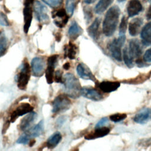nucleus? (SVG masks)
I'll return each instance as SVG.
<instances>
[{"label":"nucleus","mask_w":151,"mask_h":151,"mask_svg":"<svg viewBox=\"0 0 151 151\" xmlns=\"http://www.w3.org/2000/svg\"><path fill=\"white\" fill-rule=\"evenodd\" d=\"M120 14V8L117 5L112 6L107 11L103 22V32L107 37H110L114 33Z\"/></svg>","instance_id":"nucleus-1"},{"label":"nucleus","mask_w":151,"mask_h":151,"mask_svg":"<svg viewBox=\"0 0 151 151\" xmlns=\"http://www.w3.org/2000/svg\"><path fill=\"white\" fill-rule=\"evenodd\" d=\"M66 95L71 98H77L81 94V86L77 78L71 73L64 76L63 83Z\"/></svg>","instance_id":"nucleus-2"},{"label":"nucleus","mask_w":151,"mask_h":151,"mask_svg":"<svg viewBox=\"0 0 151 151\" xmlns=\"http://www.w3.org/2000/svg\"><path fill=\"white\" fill-rule=\"evenodd\" d=\"M126 40L125 35H120L118 38L113 39L108 44L107 48L110 52L111 56L117 61H122V47Z\"/></svg>","instance_id":"nucleus-3"},{"label":"nucleus","mask_w":151,"mask_h":151,"mask_svg":"<svg viewBox=\"0 0 151 151\" xmlns=\"http://www.w3.org/2000/svg\"><path fill=\"white\" fill-rule=\"evenodd\" d=\"M31 76V68L29 64L24 61L22 65L21 70L17 76V82L18 87L22 90H25L29 80Z\"/></svg>","instance_id":"nucleus-4"},{"label":"nucleus","mask_w":151,"mask_h":151,"mask_svg":"<svg viewBox=\"0 0 151 151\" xmlns=\"http://www.w3.org/2000/svg\"><path fill=\"white\" fill-rule=\"evenodd\" d=\"M71 106V101L68 99L67 96L60 94L52 102L53 113H57L60 111H63L68 110Z\"/></svg>","instance_id":"nucleus-5"},{"label":"nucleus","mask_w":151,"mask_h":151,"mask_svg":"<svg viewBox=\"0 0 151 151\" xmlns=\"http://www.w3.org/2000/svg\"><path fill=\"white\" fill-rule=\"evenodd\" d=\"M34 10L37 20L40 22L48 24L50 21L47 14V8L40 1H35L34 2Z\"/></svg>","instance_id":"nucleus-6"},{"label":"nucleus","mask_w":151,"mask_h":151,"mask_svg":"<svg viewBox=\"0 0 151 151\" xmlns=\"http://www.w3.org/2000/svg\"><path fill=\"white\" fill-rule=\"evenodd\" d=\"M45 62L44 57H34L31 63V68L32 75L35 77H41L45 73Z\"/></svg>","instance_id":"nucleus-7"},{"label":"nucleus","mask_w":151,"mask_h":151,"mask_svg":"<svg viewBox=\"0 0 151 151\" xmlns=\"http://www.w3.org/2000/svg\"><path fill=\"white\" fill-rule=\"evenodd\" d=\"M33 107L31 106L29 103H21L18 106L15 110H14L11 114L10 116V122L14 123L17 119L19 117L24 116L27 113H29L32 111Z\"/></svg>","instance_id":"nucleus-8"},{"label":"nucleus","mask_w":151,"mask_h":151,"mask_svg":"<svg viewBox=\"0 0 151 151\" xmlns=\"http://www.w3.org/2000/svg\"><path fill=\"white\" fill-rule=\"evenodd\" d=\"M127 48L129 54L133 60L140 58V57L142 54V48L140 42L138 40L132 39L129 41V47Z\"/></svg>","instance_id":"nucleus-9"},{"label":"nucleus","mask_w":151,"mask_h":151,"mask_svg":"<svg viewBox=\"0 0 151 151\" xmlns=\"http://www.w3.org/2000/svg\"><path fill=\"white\" fill-rule=\"evenodd\" d=\"M127 12L129 17L138 15L143 9V6L139 0H130L127 5Z\"/></svg>","instance_id":"nucleus-10"},{"label":"nucleus","mask_w":151,"mask_h":151,"mask_svg":"<svg viewBox=\"0 0 151 151\" xmlns=\"http://www.w3.org/2000/svg\"><path fill=\"white\" fill-rule=\"evenodd\" d=\"M81 94L83 97L93 101H99L103 99L102 94L99 91L87 87L81 88Z\"/></svg>","instance_id":"nucleus-11"},{"label":"nucleus","mask_w":151,"mask_h":151,"mask_svg":"<svg viewBox=\"0 0 151 151\" xmlns=\"http://www.w3.org/2000/svg\"><path fill=\"white\" fill-rule=\"evenodd\" d=\"M151 120V109L144 108L139 111L133 117V120L139 124H145Z\"/></svg>","instance_id":"nucleus-12"},{"label":"nucleus","mask_w":151,"mask_h":151,"mask_svg":"<svg viewBox=\"0 0 151 151\" xmlns=\"http://www.w3.org/2000/svg\"><path fill=\"white\" fill-rule=\"evenodd\" d=\"M77 73L78 76L84 80H90L94 81L95 78L88 67L83 63H80L77 66Z\"/></svg>","instance_id":"nucleus-13"},{"label":"nucleus","mask_w":151,"mask_h":151,"mask_svg":"<svg viewBox=\"0 0 151 151\" xmlns=\"http://www.w3.org/2000/svg\"><path fill=\"white\" fill-rule=\"evenodd\" d=\"M110 131V129L107 127H100L95 128V130L87 134L84 138L86 140H93L100 137H103L107 135Z\"/></svg>","instance_id":"nucleus-14"},{"label":"nucleus","mask_w":151,"mask_h":151,"mask_svg":"<svg viewBox=\"0 0 151 151\" xmlns=\"http://www.w3.org/2000/svg\"><path fill=\"white\" fill-rule=\"evenodd\" d=\"M142 43L145 46L151 45V21L146 24L140 32Z\"/></svg>","instance_id":"nucleus-15"},{"label":"nucleus","mask_w":151,"mask_h":151,"mask_svg":"<svg viewBox=\"0 0 151 151\" xmlns=\"http://www.w3.org/2000/svg\"><path fill=\"white\" fill-rule=\"evenodd\" d=\"M143 22V18L140 17L135 18L130 22L129 24V32L131 36L134 37L138 34Z\"/></svg>","instance_id":"nucleus-16"},{"label":"nucleus","mask_w":151,"mask_h":151,"mask_svg":"<svg viewBox=\"0 0 151 151\" xmlns=\"http://www.w3.org/2000/svg\"><path fill=\"white\" fill-rule=\"evenodd\" d=\"M23 14L24 21V31L25 34H27L32 19V10L31 7L30 6H25L23 10Z\"/></svg>","instance_id":"nucleus-17"},{"label":"nucleus","mask_w":151,"mask_h":151,"mask_svg":"<svg viewBox=\"0 0 151 151\" xmlns=\"http://www.w3.org/2000/svg\"><path fill=\"white\" fill-rule=\"evenodd\" d=\"M120 85V84L118 81H104L99 84V87L104 93H111L116 91Z\"/></svg>","instance_id":"nucleus-18"},{"label":"nucleus","mask_w":151,"mask_h":151,"mask_svg":"<svg viewBox=\"0 0 151 151\" xmlns=\"http://www.w3.org/2000/svg\"><path fill=\"white\" fill-rule=\"evenodd\" d=\"M44 130V121L41 120L37 124L27 130L25 134H27L29 137H36L40 136L43 133Z\"/></svg>","instance_id":"nucleus-19"},{"label":"nucleus","mask_w":151,"mask_h":151,"mask_svg":"<svg viewBox=\"0 0 151 151\" xmlns=\"http://www.w3.org/2000/svg\"><path fill=\"white\" fill-rule=\"evenodd\" d=\"M37 117V114L35 112L31 111L28 113L25 117H24L21 120L19 124V129L25 131L29 129L30 125L34 122Z\"/></svg>","instance_id":"nucleus-20"},{"label":"nucleus","mask_w":151,"mask_h":151,"mask_svg":"<svg viewBox=\"0 0 151 151\" xmlns=\"http://www.w3.org/2000/svg\"><path fill=\"white\" fill-rule=\"evenodd\" d=\"M100 24V19L96 18L93 23L87 28L88 35L94 40H96L99 36V27Z\"/></svg>","instance_id":"nucleus-21"},{"label":"nucleus","mask_w":151,"mask_h":151,"mask_svg":"<svg viewBox=\"0 0 151 151\" xmlns=\"http://www.w3.org/2000/svg\"><path fill=\"white\" fill-rule=\"evenodd\" d=\"M81 33L82 29L78 25V24L76 21L72 22L68 31V34L69 37L73 40H74L77 38H78Z\"/></svg>","instance_id":"nucleus-22"},{"label":"nucleus","mask_w":151,"mask_h":151,"mask_svg":"<svg viewBox=\"0 0 151 151\" xmlns=\"http://www.w3.org/2000/svg\"><path fill=\"white\" fill-rule=\"evenodd\" d=\"M114 0H99L94 8V11L97 14L104 12L113 3Z\"/></svg>","instance_id":"nucleus-23"},{"label":"nucleus","mask_w":151,"mask_h":151,"mask_svg":"<svg viewBox=\"0 0 151 151\" xmlns=\"http://www.w3.org/2000/svg\"><path fill=\"white\" fill-rule=\"evenodd\" d=\"M61 138V134L59 132L54 133L48 139L46 143L47 146L50 149L54 148L60 143Z\"/></svg>","instance_id":"nucleus-24"},{"label":"nucleus","mask_w":151,"mask_h":151,"mask_svg":"<svg viewBox=\"0 0 151 151\" xmlns=\"http://www.w3.org/2000/svg\"><path fill=\"white\" fill-rule=\"evenodd\" d=\"M64 56L68 57L70 60L75 59L77 53V47L71 42H69L68 44L64 47Z\"/></svg>","instance_id":"nucleus-25"},{"label":"nucleus","mask_w":151,"mask_h":151,"mask_svg":"<svg viewBox=\"0 0 151 151\" xmlns=\"http://www.w3.org/2000/svg\"><path fill=\"white\" fill-rule=\"evenodd\" d=\"M150 76H151V70L147 74L139 75V76L135 77L133 79L127 80L125 83H129V84H134L141 83L146 81V80H147L150 77Z\"/></svg>","instance_id":"nucleus-26"},{"label":"nucleus","mask_w":151,"mask_h":151,"mask_svg":"<svg viewBox=\"0 0 151 151\" xmlns=\"http://www.w3.org/2000/svg\"><path fill=\"white\" fill-rule=\"evenodd\" d=\"M123 60L125 64L127 67H133L134 60L132 58V57L129 54V52L128 51V48L127 47H124V48L123 50Z\"/></svg>","instance_id":"nucleus-27"},{"label":"nucleus","mask_w":151,"mask_h":151,"mask_svg":"<svg viewBox=\"0 0 151 151\" xmlns=\"http://www.w3.org/2000/svg\"><path fill=\"white\" fill-rule=\"evenodd\" d=\"M54 68L55 67L48 65L45 71V78L48 84H51L53 83L54 81Z\"/></svg>","instance_id":"nucleus-28"},{"label":"nucleus","mask_w":151,"mask_h":151,"mask_svg":"<svg viewBox=\"0 0 151 151\" xmlns=\"http://www.w3.org/2000/svg\"><path fill=\"white\" fill-rule=\"evenodd\" d=\"M7 48V40L5 35L0 32V57L3 55Z\"/></svg>","instance_id":"nucleus-29"},{"label":"nucleus","mask_w":151,"mask_h":151,"mask_svg":"<svg viewBox=\"0 0 151 151\" xmlns=\"http://www.w3.org/2000/svg\"><path fill=\"white\" fill-rule=\"evenodd\" d=\"M76 7V2L74 0H66L65 10L69 17H71L74 13Z\"/></svg>","instance_id":"nucleus-30"},{"label":"nucleus","mask_w":151,"mask_h":151,"mask_svg":"<svg viewBox=\"0 0 151 151\" xmlns=\"http://www.w3.org/2000/svg\"><path fill=\"white\" fill-rule=\"evenodd\" d=\"M127 24H128L127 18L126 16H123L121 19V22L119 28V35H124L127 30Z\"/></svg>","instance_id":"nucleus-31"},{"label":"nucleus","mask_w":151,"mask_h":151,"mask_svg":"<svg viewBox=\"0 0 151 151\" xmlns=\"http://www.w3.org/2000/svg\"><path fill=\"white\" fill-rule=\"evenodd\" d=\"M126 117L127 114L125 113H116L111 115L109 119L111 121L117 123L124 120L126 118Z\"/></svg>","instance_id":"nucleus-32"},{"label":"nucleus","mask_w":151,"mask_h":151,"mask_svg":"<svg viewBox=\"0 0 151 151\" xmlns=\"http://www.w3.org/2000/svg\"><path fill=\"white\" fill-rule=\"evenodd\" d=\"M45 4L48 5L49 6L55 8L61 5L63 2V0H42Z\"/></svg>","instance_id":"nucleus-33"},{"label":"nucleus","mask_w":151,"mask_h":151,"mask_svg":"<svg viewBox=\"0 0 151 151\" xmlns=\"http://www.w3.org/2000/svg\"><path fill=\"white\" fill-rule=\"evenodd\" d=\"M0 25L2 26H8L9 25L6 15L2 12H0Z\"/></svg>","instance_id":"nucleus-34"},{"label":"nucleus","mask_w":151,"mask_h":151,"mask_svg":"<svg viewBox=\"0 0 151 151\" xmlns=\"http://www.w3.org/2000/svg\"><path fill=\"white\" fill-rule=\"evenodd\" d=\"M29 137L27 134H25L24 135L21 136L18 139V140H17V143L19 144L26 145L29 143Z\"/></svg>","instance_id":"nucleus-35"},{"label":"nucleus","mask_w":151,"mask_h":151,"mask_svg":"<svg viewBox=\"0 0 151 151\" xmlns=\"http://www.w3.org/2000/svg\"><path fill=\"white\" fill-rule=\"evenodd\" d=\"M54 80L57 83H63V73L61 70H57L54 73Z\"/></svg>","instance_id":"nucleus-36"},{"label":"nucleus","mask_w":151,"mask_h":151,"mask_svg":"<svg viewBox=\"0 0 151 151\" xmlns=\"http://www.w3.org/2000/svg\"><path fill=\"white\" fill-rule=\"evenodd\" d=\"M84 12L85 18L87 20V22H88L93 17V14L91 10V8L89 7H86L84 8Z\"/></svg>","instance_id":"nucleus-37"},{"label":"nucleus","mask_w":151,"mask_h":151,"mask_svg":"<svg viewBox=\"0 0 151 151\" xmlns=\"http://www.w3.org/2000/svg\"><path fill=\"white\" fill-rule=\"evenodd\" d=\"M58 57V55H52L49 57L47 59L48 65L55 67V64L57 63V61Z\"/></svg>","instance_id":"nucleus-38"},{"label":"nucleus","mask_w":151,"mask_h":151,"mask_svg":"<svg viewBox=\"0 0 151 151\" xmlns=\"http://www.w3.org/2000/svg\"><path fill=\"white\" fill-rule=\"evenodd\" d=\"M109 122V119L107 117H103L101 119H100L96 124L95 128L97 127H103L106 124H107Z\"/></svg>","instance_id":"nucleus-39"},{"label":"nucleus","mask_w":151,"mask_h":151,"mask_svg":"<svg viewBox=\"0 0 151 151\" xmlns=\"http://www.w3.org/2000/svg\"><path fill=\"white\" fill-rule=\"evenodd\" d=\"M143 60L145 62H151V48L148 49L146 51L143 55Z\"/></svg>","instance_id":"nucleus-40"},{"label":"nucleus","mask_w":151,"mask_h":151,"mask_svg":"<svg viewBox=\"0 0 151 151\" xmlns=\"http://www.w3.org/2000/svg\"><path fill=\"white\" fill-rule=\"evenodd\" d=\"M146 17L147 20L151 19V5L149 6V8L146 12Z\"/></svg>","instance_id":"nucleus-41"},{"label":"nucleus","mask_w":151,"mask_h":151,"mask_svg":"<svg viewBox=\"0 0 151 151\" xmlns=\"http://www.w3.org/2000/svg\"><path fill=\"white\" fill-rule=\"evenodd\" d=\"M9 122L8 120L4 124V126H3V128H2V133H5V132L6 131V130L8 129V127H9Z\"/></svg>","instance_id":"nucleus-42"},{"label":"nucleus","mask_w":151,"mask_h":151,"mask_svg":"<svg viewBox=\"0 0 151 151\" xmlns=\"http://www.w3.org/2000/svg\"><path fill=\"white\" fill-rule=\"evenodd\" d=\"M35 0H24V5L25 6H30L31 4L34 2Z\"/></svg>","instance_id":"nucleus-43"},{"label":"nucleus","mask_w":151,"mask_h":151,"mask_svg":"<svg viewBox=\"0 0 151 151\" xmlns=\"http://www.w3.org/2000/svg\"><path fill=\"white\" fill-rule=\"evenodd\" d=\"M70 68V64L69 63H65L64 65H63V68L65 70H69V68Z\"/></svg>","instance_id":"nucleus-44"},{"label":"nucleus","mask_w":151,"mask_h":151,"mask_svg":"<svg viewBox=\"0 0 151 151\" xmlns=\"http://www.w3.org/2000/svg\"><path fill=\"white\" fill-rule=\"evenodd\" d=\"M55 39L57 41H60L61 39V35L60 34V32H57L55 35Z\"/></svg>","instance_id":"nucleus-45"},{"label":"nucleus","mask_w":151,"mask_h":151,"mask_svg":"<svg viewBox=\"0 0 151 151\" xmlns=\"http://www.w3.org/2000/svg\"><path fill=\"white\" fill-rule=\"evenodd\" d=\"M83 2L87 4H91L94 3L96 0H83Z\"/></svg>","instance_id":"nucleus-46"},{"label":"nucleus","mask_w":151,"mask_h":151,"mask_svg":"<svg viewBox=\"0 0 151 151\" xmlns=\"http://www.w3.org/2000/svg\"><path fill=\"white\" fill-rule=\"evenodd\" d=\"M119 2H124V1H125L126 0H117Z\"/></svg>","instance_id":"nucleus-47"},{"label":"nucleus","mask_w":151,"mask_h":151,"mask_svg":"<svg viewBox=\"0 0 151 151\" xmlns=\"http://www.w3.org/2000/svg\"><path fill=\"white\" fill-rule=\"evenodd\" d=\"M149 1L150 3H151V0H149Z\"/></svg>","instance_id":"nucleus-48"}]
</instances>
